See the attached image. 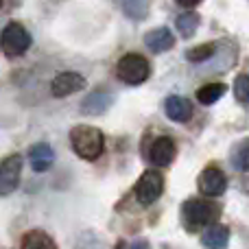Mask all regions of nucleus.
Instances as JSON below:
<instances>
[{
    "label": "nucleus",
    "instance_id": "1",
    "mask_svg": "<svg viewBox=\"0 0 249 249\" xmlns=\"http://www.w3.org/2000/svg\"><path fill=\"white\" fill-rule=\"evenodd\" d=\"M70 144H72L74 153L83 160H96L101 158L105 149V138L101 129L92 127V124H77L70 131Z\"/></svg>",
    "mask_w": 249,
    "mask_h": 249
},
{
    "label": "nucleus",
    "instance_id": "2",
    "mask_svg": "<svg viewBox=\"0 0 249 249\" xmlns=\"http://www.w3.org/2000/svg\"><path fill=\"white\" fill-rule=\"evenodd\" d=\"M219 214V206L206 199H190L181 206V223L188 232H197L201 228H208L210 223H216Z\"/></svg>",
    "mask_w": 249,
    "mask_h": 249
},
{
    "label": "nucleus",
    "instance_id": "3",
    "mask_svg": "<svg viewBox=\"0 0 249 249\" xmlns=\"http://www.w3.org/2000/svg\"><path fill=\"white\" fill-rule=\"evenodd\" d=\"M116 74L123 83H127V86H140V83H144L151 74L149 59L138 55V53H127V55H123L121 61H118Z\"/></svg>",
    "mask_w": 249,
    "mask_h": 249
},
{
    "label": "nucleus",
    "instance_id": "4",
    "mask_svg": "<svg viewBox=\"0 0 249 249\" xmlns=\"http://www.w3.org/2000/svg\"><path fill=\"white\" fill-rule=\"evenodd\" d=\"M0 46H2V53L7 57H20L29 51L31 46V35L29 31L24 29L18 22H11V24L4 26L2 35H0Z\"/></svg>",
    "mask_w": 249,
    "mask_h": 249
},
{
    "label": "nucleus",
    "instance_id": "5",
    "mask_svg": "<svg viewBox=\"0 0 249 249\" xmlns=\"http://www.w3.org/2000/svg\"><path fill=\"white\" fill-rule=\"evenodd\" d=\"M164 190V177L160 171H144L136 184V199L140 206H151Z\"/></svg>",
    "mask_w": 249,
    "mask_h": 249
},
{
    "label": "nucleus",
    "instance_id": "6",
    "mask_svg": "<svg viewBox=\"0 0 249 249\" xmlns=\"http://www.w3.org/2000/svg\"><path fill=\"white\" fill-rule=\"evenodd\" d=\"M22 175V155H9L0 162V197L11 195L20 184Z\"/></svg>",
    "mask_w": 249,
    "mask_h": 249
},
{
    "label": "nucleus",
    "instance_id": "7",
    "mask_svg": "<svg viewBox=\"0 0 249 249\" xmlns=\"http://www.w3.org/2000/svg\"><path fill=\"white\" fill-rule=\"evenodd\" d=\"M225 188H228V177H225V173L221 168L208 166L199 175V190L206 197H219V195L225 193Z\"/></svg>",
    "mask_w": 249,
    "mask_h": 249
},
{
    "label": "nucleus",
    "instance_id": "8",
    "mask_svg": "<svg viewBox=\"0 0 249 249\" xmlns=\"http://www.w3.org/2000/svg\"><path fill=\"white\" fill-rule=\"evenodd\" d=\"M83 88H86V79L79 72H70V70L68 72L55 74V79H53V83H51V92L57 99L70 96V94H74V92L83 90Z\"/></svg>",
    "mask_w": 249,
    "mask_h": 249
},
{
    "label": "nucleus",
    "instance_id": "9",
    "mask_svg": "<svg viewBox=\"0 0 249 249\" xmlns=\"http://www.w3.org/2000/svg\"><path fill=\"white\" fill-rule=\"evenodd\" d=\"M164 112L175 123H188L193 118V103L184 96H168L164 101Z\"/></svg>",
    "mask_w": 249,
    "mask_h": 249
},
{
    "label": "nucleus",
    "instance_id": "10",
    "mask_svg": "<svg viewBox=\"0 0 249 249\" xmlns=\"http://www.w3.org/2000/svg\"><path fill=\"white\" fill-rule=\"evenodd\" d=\"M175 153H177V149H175L173 138L162 136L151 146V162H153L155 166H168V164L175 160Z\"/></svg>",
    "mask_w": 249,
    "mask_h": 249
},
{
    "label": "nucleus",
    "instance_id": "11",
    "mask_svg": "<svg viewBox=\"0 0 249 249\" xmlns=\"http://www.w3.org/2000/svg\"><path fill=\"white\" fill-rule=\"evenodd\" d=\"M29 162H31V166H33V171L44 173L53 166L55 153H53V149L46 144V142H37V144H33L29 151Z\"/></svg>",
    "mask_w": 249,
    "mask_h": 249
},
{
    "label": "nucleus",
    "instance_id": "12",
    "mask_svg": "<svg viewBox=\"0 0 249 249\" xmlns=\"http://www.w3.org/2000/svg\"><path fill=\"white\" fill-rule=\"evenodd\" d=\"M144 44H146V48H149L151 53L160 55V53H166V51H171V48L175 46V37H173L171 31L162 26V29H155V31H151V33H146Z\"/></svg>",
    "mask_w": 249,
    "mask_h": 249
},
{
    "label": "nucleus",
    "instance_id": "13",
    "mask_svg": "<svg viewBox=\"0 0 249 249\" xmlns=\"http://www.w3.org/2000/svg\"><path fill=\"white\" fill-rule=\"evenodd\" d=\"M201 243L206 247H225L230 243V230L221 223H210L201 234Z\"/></svg>",
    "mask_w": 249,
    "mask_h": 249
},
{
    "label": "nucleus",
    "instance_id": "14",
    "mask_svg": "<svg viewBox=\"0 0 249 249\" xmlns=\"http://www.w3.org/2000/svg\"><path fill=\"white\" fill-rule=\"evenodd\" d=\"M109 105H112V96L105 90H96L83 101L81 107L86 114H103V112H107Z\"/></svg>",
    "mask_w": 249,
    "mask_h": 249
},
{
    "label": "nucleus",
    "instance_id": "15",
    "mask_svg": "<svg viewBox=\"0 0 249 249\" xmlns=\"http://www.w3.org/2000/svg\"><path fill=\"white\" fill-rule=\"evenodd\" d=\"M199 24H201V16H199V13H195V11H184L181 16H177V20H175L177 31H179V35L184 39L193 37V35L197 33Z\"/></svg>",
    "mask_w": 249,
    "mask_h": 249
},
{
    "label": "nucleus",
    "instance_id": "16",
    "mask_svg": "<svg viewBox=\"0 0 249 249\" xmlns=\"http://www.w3.org/2000/svg\"><path fill=\"white\" fill-rule=\"evenodd\" d=\"M230 160H232V166L236 168V171H241V173L249 171V138L234 144L232 153H230Z\"/></svg>",
    "mask_w": 249,
    "mask_h": 249
},
{
    "label": "nucleus",
    "instance_id": "17",
    "mask_svg": "<svg viewBox=\"0 0 249 249\" xmlns=\"http://www.w3.org/2000/svg\"><path fill=\"white\" fill-rule=\"evenodd\" d=\"M22 247H26V249L51 247L53 249V247H55V241H53L46 232H42V230H31V232H26L24 236H22Z\"/></svg>",
    "mask_w": 249,
    "mask_h": 249
},
{
    "label": "nucleus",
    "instance_id": "18",
    "mask_svg": "<svg viewBox=\"0 0 249 249\" xmlns=\"http://www.w3.org/2000/svg\"><path fill=\"white\" fill-rule=\"evenodd\" d=\"M225 90H228L225 83H208V86H203L197 90V99L201 105H212L225 94Z\"/></svg>",
    "mask_w": 249,
    "mask_h": 249
},
{
    "label": "nucleus",
    "instance_id": "19",
    "mask_svg": "<svg viewBox=\"0 0 249 249\" xmlns=\"http://www.w3.org/2000/svg\"><path fill=\"white\" fill-rule=\"evenodd\" d=\"M121 7L131 20H144L149 16V0H121Z\"/></svg>",
    "mask_w": 249,
    "mask_h": 249
},
{
    "label": "nucleus",
    "instance_id": "20",
    "mask_svg": "<svg viewBox=\"0 0 249 249\" xmlns=\"http://www.w3.org/2000/svg\"><path fill=\"white\" fill-rule=\"evenodd\" d=\"M216 53V44H201V46H195L186 53V59L193 61V64H201V61H208L212 55Z\"/></svg>",
    "mask_w": 249,
    "mask_h": 249
},
{
    "label": "nucleus",
    "instance_id": "21",
    "mask_svg": "<svg viewBox=\"0 0 249 249\" xmlns=\"http://www.w3.org/2000/svg\"><path fill=\"white\" fill-rule=\"evenodd\" d=\"M234 96L243 105H249V74H241L234 81Z\"/></svg>",
    "mask_w": 249,
    "mask_h": 249
},
{
    "label": "nucleus",
    "instance_id": "22",
    "mask_svg": "<svg viewBox=\"0 0 249 249\" xmlns=\"http://www.w3.org/2000/svg\"><path fill=\"white\" fill-rule=\"evenodd\" d=\"M179 7H195L197 2H201V0H175Z\"/></svg>",
    "mask_w": 249,
    "mask_h": 249
},
{
    "label": "nucleus",
    "instance_id": "23",
    "mask_svg": "<svg viewBox=\"0 0 249 249\" xmlns=\"http://www.w3.org/2000/svg\"><path fill=\"white\" fill-rule=\"evenodd\" d=\"M0 4H2V0H0Z\"/></svg>",
    "mask_w": 249,
    "mask_h": 249
}]
</instances>
